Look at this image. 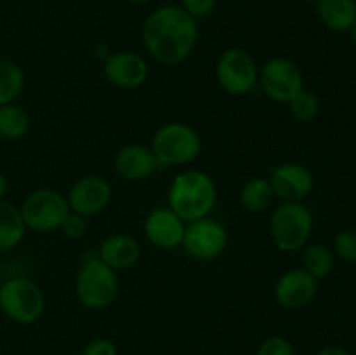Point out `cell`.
I'll return each mask as SVG.
<instances>
[{
    "instance_id": "5bb4252c",
    "label": "cell",
    "mask_w": 356,
    "mask_h": 355,
    "mask_svg": "<svg viewBox=\"0 0 356 355\" xmlns=\"http://www.w3.org/2000/svg\"><path fill=\"white\" fill-rule=\"evenodd\" d=\"M103 73L108 82L118 89H138L148 80L149 66L143 56L131 51H120L106 56Z\"/></svg>"
},
{
    "instance_id": "7c38bea8",
    "label": "cell",
    "mask_w": 356,
    "mask_h": 355,
    "mask_svg": "<svg viewBox=\"0 0 356 355\" xmlns=\"http://www.w3.org/2000/svg\"><path fill=\"white\" fill-rule=\"evenodd\" d=\"M70 211L90 218L110 205L111 202V184L99 174H87L80 178L66 194Z\"/></svg>"
},
{
    "instance_id": "5b68a950",
    "label": "cell",
    "mask_w": 356,
    "mask_h": 355,
    "mask_svg": "<svg viewBox=\"0 0 356 355\" xmlns=\"http://www.w3.org/2000/svg\"><path fill=\"white\" fill-rule=\"evenodd\" d=\"M152 152L163 167L186 166L198 159L202 138L195 127L184 122H167L160 125L152 139Z\"/></svg>"
},
{
    "instance_id": "f546056e",
    "label": "cell",
    "mask_w": 356,
    "mask_h": 355,
    "mask_svg": "<svg viewBox=\"0 0 356 355\" xmlns=\"http://www.w3.org/2000/svg\"><path fill=\"white\" fill-rule=\"evenodd\" d=\"M316 355H351V354L344 347H339V345H329V347H323L322 350L316 352Z\"/></svg>"
},
{
    "instance_id": "6da1fadb",
    "label": "cell",
    "mask_w": 356,
    "mask_h": 355,
    "mask_svg": "<svg viewBox=\"0 0 356 355\" xmlns=\"http://www.w3.org/2000/svg\"><path fill=\"white\" fill-rule=\"evenodd\" d=\"M198 21L181 6L167 3L146 16L141 28L143 44L155 61L176 66L186 61L198 42Z\"/></svg>"
},
{
    "instance_id": "f1b7e54d",
    "label": "cell",
    "mask_w": 356,
    "mask_h": 355,
    "mask_svg": "<svg viewBox=\"0 0 356 355\" xmlns=\"http://www.w3.org/2000/svg\"><path fill=\"white\" fill-rule=\"evenodd\" d=\"M82 355H117V347L108 338H96L86 345Z\"/></svg>"
},
{
    "instance_id": "83f0119b",
    "label": "cell",
    "mask_w": 356,
    "mask_h": 355,
    "mask_svg": "<svg viewBox=\"0 0 356 355\" xmlns=\"http://www.w3.org/2000/svg\"><path fill=\"white\" fill-rule=\"evenodd\" d=\"M218 0H181V7L195 19H202L214 13Z\"/></svg>"
},
{
    "instance_id": "ffe728a7",
    "label": "cell",
    "mask_w": 356,
    "mask_h": 355,
    "mask_svg": "<svg viewBox=\"0 0 356 355\" xmlns=\"http://www.w3.org/2000/svg\"><path fill=\"white\" fill-rule=\"evenodd\" d=\"M238 198L245 211L264 212L273 204L275 194L268 178L254 176L249 181H245L243 187L240 188Z\"/></svg>"
},
{
    "instance_id": "4316f807",
    "label": "cell",
    "mask_w": 356,
    "mask_h": 355,
    "mask_svg": "<svg viewBox=\"0 0 356 355\" xmlns=\"http://www.w3.org/2000/svg\"><path fill=\"white\" fill-rule=\"evenodd\" d=\"M87 228H89V225H87V218H83V216L76 214V212H73V211H70V214L66 216L65 223H63V226H61V230L65 232V235L70 237V239H73V240L86 237Z\"/></svg>"
},
{
    "instance_id": "277c9868",
    "label": "cell",
    "mask_w": 356,
    "mask_h": 355,
    "mask_svg": "<svg viewBox=\"0 0 356 355\" xmlns=\"http://www.w3.org/2000/svg\"><path fill=\"white\" fill-rule=\"evenodd\" d=\"M313 214L302 202H282L270 218V237L282 253H298L312 239Z\"/></svg>"
},
{
    "instance_id": "1f68e13d",
    "label": "cell",
    "mask_w": 356,
    "mask_h": 355,
    "mask_svg": "<svg viewBox=\"0 0 356 355\" xmlns=\"http://www.w3.org/2000/svg\"><path fill=\"white\" fill-rule=\"evenodd\" d=\"M129 3H136V6H143V3H148L152 2V0H127Z\"/></svg>"
},
{
    "instance_id": "7a4b0ae2",
    "label": "cell",
    "mask_w": 356,
    "mask_h": 355,
    "mask_svg": "<svg viewBox=\"0 0 356 355\" xmlns=\"http://www.w3.org/2000/svg\"><path fill=\"white\" fill-rule=\"evenodd\" d=\"M218 204V187L207 173L188 169L177 174L167 191V205L186 223L207 218Z\"/></svg>"
},
{
    "instance_id": "d6a6232c",
    "label": "cell",
    "mask_w": 356,
    "mask_h": 355,
    "mask_svg": "<svg viewBox=\"0 0 356 355\" xmlns=\"http://www.w3.org/2000/svg\"><path fill=\"white\" fill-rule=\"evenodd\" d=\"M350 35H351V40H353V44L356 45V23L353 24V28L350 30Z\"/></svg>"
},
{
    "instance_id": "2e32d148",
    "label": "cell",
    "mask_w": 356,
    "mask_h": 355,
    "mask_svg": "<svg viewBox=\"0 0 356 355\" xmlns=\"http://www.w3.org/2000/svg\"><path fill=\"white\" fill-rule=\"evenodd\" d=\"M113 167L120 178L127 181H145L159 171L160 164L152 148L139 143L122 146L117 150Z\"/></svg>"
},
{
    "instance_id": "e575fe53",
    "label": "cell",
    "mask_w": 356,
    "mask_h": 355,
    "mask_svg": "<svg viewBox=\"0 0 356 355\" xmlns=\"http://www.w3.org/2000/svg\"><path fill=\"white\" fill-rule=\"evenodd\" d=\"M0 287H2V282H0Z\"/></svg>"
},
{
    "instance_id": "9c48e42d",
    "label": "cell",
    "mask_w": 356,
    "mask_h": 355,
    "mask_svg": "<svg viewBox=\"0 0 356 355\" xmlns=\"http://www.w3.org/2000/svg\"><path fill=\"white\" fill-rule=\"evenodd\" d=\"M229 242L226 226L219 219L207 216L197 221L186 223L181 247L197 261H212L221 256Z\"/></svg>"
},
{
    "instance_id": "484cf974",
    "label": "cell",
    "mask_w": 356,
    "mask_h": 355,
    "mask_svg": "<svg viewBox=\"0 0 356 355\" xmlns=\"http://www.w3.org/2000/svg\"><path fill=\"white\" fill-rule=\"evenodd\" d=\"M256 355H296V352L287 338L270 336L259 345Z\"/></svg>"
},
{
    "instance_id": "4dcf8cb0",
    "label": "cell",
    "mask_w": 356,
    "mask_h": 355,
    "mask_svg": "<svg viewBox=\"0 0 356 355\" xmlns=\"http://www.w3.org/2000/svg\"><path fill=\"white\" fill-rule=\"evenodd\" d=\"M7 188H9V183H7V178H6V174H3L2 171H0V200H2V198L6 197Z\"/></svg>"
},
{
    "instance_id": "4fadbf2b",
    "label": "cell",
    "mask_w": 356,
    "mask_h": 355,
    "mask_svg": "<svg viewBox=\"0 0 356 355\" xmlns=\"http://www.w3.org/2000/svg\"><path fill=\"white\" fill-rule=\"evenodd\" d=\"M320 281L305 268H291L278 277L275 284V301L285 310H301L312 305L318 294Z\"/></svg>"
},
{
    "instance_id": "d4e9b609",
    "label": "cell",
    "mask_w": 356,
    "mask_h": 355,
    "mask_svg": "<svg viewBox=\"0 0 356 355\" xmlns=\"http://www.w3.org/2000/svg\"><path fill=\"white\" fill-rule=\"evenodd\" d=\"M334 256L346 263H356V230L344 228L334 239Z\"/></svg>"
},
{
    "instance_id": "ba28073f",
    "label": "cell",
    "mask_w": 356,
    "mask_h": 355,
    "mask_svg": "<svg viewBox=\"0 0 356 355\" xmlns=\"http://www.w3.org/2000/svg\"><path fill=\"white\" fill-rule=\"evenodd\" d=\"M216 80L226 94L247 96L259 82L256 59L245 49H226L216 63Z\"/></svg>"
},
{
    "instance_id": "52a82bcc",
    "label": "cell",
    "mask_w": 356,
    "mask_h": 355,
    "mask_svg": "<svg viewBox=\"0 0 356 355\" xmlns=\"http://www.w3.org/2000/svg\"><path fill=\"white\" fill-rule=\"evenodd\" d=\"M21 216L26 230L37 233H49L61 230L66 216L70 214V205L66 195L52 188L33 190L23 204L19 205Z\"/></svg>"
},
{
    "instance_id": "44dd1931",
    "label": "cell",
    "mask_w": 356,
    "mask_h": 355,
    "mask_svg": "<svg viewBox=\"0 0 356 355\" xmlns=\"http://www.w3.org/2000/svg\"><path fill=\"white\" fill-rule=\"evenodd\" d=\"M334 263H336L334 251L325 244H309L305 247L301 268H305L316 281L329 277L334 270Z\"/></svg>"
},
{
    "instance_id": "836d02e7",
    "label": "cell",
    "mask_w": 356,
    "mask_h": 355,
    "mask_svg": "<svg viewBox=\"0 0 356 355\" xmlns=\"http://www.w3.org/2000/svg\"><path fill=\"white\" fill-rule=\"evenodd\" d=\"M305 2H312V3H318L320 0H305Z\"/></svg>"
},
{
    "instance_id": "30bf717a",
    "label": "cell",
    "mask_w": 356,
    "mask_h": 355,
    "mask_svg": "<svg viewBox=\"0 0 356 355\" xmlns=\"http://www.w3.org/2000/svg\"><path fill=\"white\" fill-rule=\"evenodd\" d=\"M261 89L271 101L289 104V101L305 89V77L301 68L292 59L271 58L261 66Z\"/></svg>"
},
{
    "instance_id": "7402d4cb",
    "label": "cell",
    "mask_w": 356,
    "mask_h": 355,
    "mask_svg": "<svg viewBox=\"0 0 356 355\" xmlns=\"http://www.w3.org/2000/svg\"><path fill=\"white\" fill-rule=\"evenodd\" d=\"M30 117L17 104H3L0 106V138L7 141L23 139L30 131Z\"/></svg>"
},
{
    "instance_id": "d6986e66",
    "label": "cell",
    "mask_w": 356,
    "mask_h": 355,
    "mask_svg": "<svg viewBox=\"0 0 356 355\" xmlns=\"http://www.w3.org/2000/svg\"><path fill=\"white\" fill-rule=\"evenodd\" d=\"M26 235L19 207L9 200H0V253L13 251L19 246Z\"/></svg>"
},
{
    "instance_id": "ac0fdd59",
    "label": "cell",
    "mask_w": 356,
    "mask_h": 355,
    "mask_svg": "<svg viewBox=\"0 0 356 355\" xmlns=\"http://www.w3.org/2000/svg\"><path fill=\"white\" fill-rule=\"evenodd\" d=\"M316 14L329 30L337 33L350 31L356 23V0H320Z\"/></svg>"
},
{
    "instance_id": "3957f363",
    "label": "cell",
    "mask_w": 356,
    "mask_h": 355,
    "mask_svg": "<svg viewBox=\"0 0 356 355\" xmlns=\"http://www.w3.org/2000/svg\"><path fill=\"white\" fill-rule=\"evenodd\" d=\"M120 281L113 268L96 256L83 258L75 278V294L89 310L108 308L117 299Z\"/></svg>"
},
{
    "instance_id": "9a60e30c",
    "label": "cell",
    "mask_w": 356,
    "mask_h": 355,
    "mask_svg": "<svg viewBox=\"0 0 356 355\" xmlns=\"http://www.w3.org/2000/svg\"><path fill=\"white\" fill-rule=\"evenodd\" d=\"M145 235L149 242L159 249H176L183 244L186 221L177 216L169 205L156 207L146 216L145 219Z\"/></svg>"
},
{
    "instance_id": "e0dca14e",
    "label": "cell",
    "mask_w": 356,
    "mask_h": 355,
    "mask_svg": "<svg viewBox=\"0 0 356 355\" xmlns=\"http://www.w3.org/2000/svg\"><path fill=\"white\" fill-rule=\"evenodd\" d=\"M97 258L115 271L129 270L141 258V246L127 233H113L99 244Z\"/></svg>"
},
{
    "instance_id": "cb8c5ba5",
    "label": "cell",
    "mask_w": 356,
    "mask_h": 355,
    "mask_svg": "<svg viewBox=\"0 0 356 355\" xmlns=\"http://www.w3.org/2000/svg\"><path fill=\"white\" fill-rule=\"evenodd\" d=\"M289 111L299 122H312L320 111V100L312 90L302 89L289 101Z\"/></svg>"
},
{
    "instance_id": "8992f818",
    "label": "cell",
    "mask_w": 356,
    "mask_h": 355,
    "mask_svg": "<svg viewBox=\"0 0 356 355\" xmlns=\"http://www.w3.org/2000/svg\"><path fill=\"white\" fill-rule=\"evenodd\" d=\"M0 310L13 322L30 326L44 315L45 296L31 278L10 277L0 287Z\"/></svg>"
},
{
    "instance_id": "603a6c76",
    "label": "cell",
    "mask_w": 356,
    "mask_h": 355,
    "mask_svg": "<svg viewBox=\"0 0 356 355\" xmlns=\"http://www.w3.org/2000/svg\"><path fill=\"white\" fill-rule=\"evenodd\" d=\"M24 84L26 77L17 63L9 59L0 61V106L14 103L24 90Z\"/></svg>"
},
{
    "instance_id": "8fae6325",
    "label": "cell",
    "mask_w": 356,
    "mask_h": 355,
    "mask_svg": "<svg viewBox=\"0 0 356 355\" xmlns=\"http://www.w3.org/2000/svg\"><path fill=\"white\" fill-rule=\"evenodd\" d=\"M268 181L275 197L282 202H302L315 188L312 169L299 162H284L271 167Z\"/></svg>"
}]
</instances>
